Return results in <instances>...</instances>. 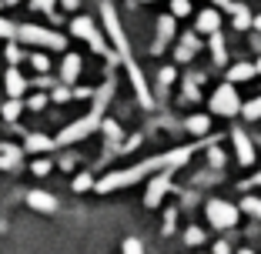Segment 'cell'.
I'll return each mask as SVG.
<instances>
[{
	"label": "cell",
	"mask_w": 261,
	"mask_h": 254,
	"mask_svg": "<svg viewBox=\"0 0 261 254\" xmlns=\"http://www.w3.org/2000/svg\"><path fill=\"white\" fill-rule=\"evenodd\" d=\"M191 154H194V147H174V151H168V154L147 157V161L134 164V167H127V171H114V174L100 177V181H97L94 187H97L100 194H108V191H117V187L138 184L141 177H151V174H158V171H177L181 164L191 161Z\"/></svg>",
	"instance_id": "cell-1"
},
{
	"label": "cell",
	"mask_w": 261,
	"mask_h": 254,
	"mask_svg": "<svg viewBox=\"0 0 261 254\" xmlns=\"http://www.w3.org/2000/svg\"><path fill=\"white\" fill-rule=\"evenodd\" d=\"M111 94H114V77H108L104 84H100V91L94 94V107H91V114H84L81 121L67 124V127L57 134V137H54V147H67V144H77V140L91 137V134L100 127V121H104V107H108Z\"/></svg>",
	"instance_id": "cell-2"
},
{
	"label": "cell",
	"mask_w": 261,
	"mask_h": 254,
	"mask_svg": "<svg viewBox=\"0 0 261 254\" xmlns=\"http://www.w3.org/2000/svg\"><path fill=\"white\" fill-rule=\"evenodd\" d=\"M100 17H104V27H108L111 40H114L117 54H121L117 61L134 64V61H130V44H127V34H124V27H121V20H117V10H114V4H111V0H104V4H100Z\"/></svg>",
	"instance_id": "cell-3"
},
{
	"label": "cell",
	"mask_w": 261,
	"mask_h": 254,
	"mask_svg": "<svg viewBox=\"0 0 261 254\" xmlns=\"http://www.w3.org/2000/svg\"><path fill=\"white\" fill-rule=\"evenodd\" d=\"M17 40L20 44H37V47H47V50H64V37L47 27H37V23H23L17 27Z\"/></svg>",
	"instance_id": "cell-4"
},
{
	"label": "cell",
	"mask_w": 261,
	"mask_h": 254,
	"mask_svg": "<svg viewBox=\"0 0 261 254\" xmlns=\"http://www.w3.org/2000/svg\"><path fill=\"white\" fill-rule=\"evenodd\" d=\"M211 110L221 117H231L241 110V100H238V91H234V84L231 80H224L221 87L215 91V97H211Z\"/></svg>",
	"instance_id": "cell-5"
},
{
	"label": "cell",
	"mask_w": 261,
	"mask_h": 254,
	"mask_svg": "<svg viewBox=\"0 0 261 254\" xmlns=\"http://www.w3.org/2000/svg\"><path fill=\"white\" fill-rule=\"evenodd\" d=\"M70 34L74 37H81V40H87V44L97 50V54H104V57H111L108 54V47H104V40H100V34H97V27H94V20L91 17H77L74 23H70ZM111 61H117V57H111Z\"/></svg>",
	"instance_id": "cell-6"
},
{
	"label": "cell",
	"mask_w": 261,
	"mask_h": 254,
	"mask_svg": "<svg viewBox=\"0 0 261 254\" xmlns=\"http://www.w3.org/2000/svg\"><path fill=\"white\" fill-rule=\"evenodd\" d=\"M207 217H211L215 228H234V224H238V208L215 197V201H207Z\"/></svg>",
	"instance_id": "cell-7"
},
{
	"label": "cell",
	"mask_w": 261,
	"mask_h": 254,
	"mask_svg": "<svg viewBox=\"0 0 261 254\" xmlns=\"http://www.w3.org/2000/svg\"><path fill=\"white\" fill-rule=\"evenodd\" d=\"M171 191V171H158V177H154L151 184H147V194H144V204L147 208H158L164 201V194Z\"/></svg>",
	"instance_id": "cell-8"
},
{
	"label": "cell",
	"mask_w": 261,
	"mask_h": 254,
	"mask_svg": "<svg viewBox=\"0 0 261 254\" xmlns=\"http://www.w3.org/2000/svg\"><path fill=\"white\" fill-rule=\"evenodd\" d=\"M231 137H234V151H238V161L245 164V167H251V164H254V144H251V137H248L245 131H234Z\"/></svg>",
	"instance_id": "cell-9"
},
{
	"label": "cell",
	"mask_w": 261,
	"mask_h": 254,
	"mask_svg": "<svg viewBox=\"0 0 261 254\" xmlns=\"http://www.w3.org/2000/svg\"><path fill=\"white\" fill-rule=\"evenodd\" d=\"M27 204H31L34 211H44V214H54L57 211V197L47 191H27Z\"/></svg>",
	"instance_id": "cell-10"
},
{
	"label": "cell",
	"mask_w": 261,
	"mask_h": 254,
	"mask_svg": "<svg viewBox=\"0 0 261 254\" xmlns=\"http://www.w3.org/2000/svg\"><path fill=\"white\" fill-rule=\"evenodd\" d=\"M174 20H177V17H171V14L158 20V40H154V54H161V50H164V44H168V40L174 37V31H177V27H174Z\"/></svg>",
	"instance_id": "cell-11"
},
{
	"label": "cell",
	"mask_w": 261,
	"mask_h": 254,
	"mask_svg": "<svg viewBox=\"0 0 261 254\" xmlns=\"http://www.w3.org/2000/svg\"><path fill=\"white\" fill-rule=\"evenodd\" d=\"M81 77V54H67L61 64V84H74Z\"/></svg>",
	"instance_id": "cell-12"
},
{
	"label": "cell",
	"mask_w": 261,
	"mask_h": 254,
	"mask_svg": "<svg viewBox=\"0 0 261 254\" xmlns=\"http://www.w3.org/2000/svg\"><path fill=\"white\" fill-rule=\"evenodd\" d=\"M194 23H198L201 34H215V31H221V14L218 10H201Z\"/></svg>",
	"instance_id": "cell-13"
},
{
	"label": "cell",
	"mask_w": 261,
	"mask_h": 254,
	"mask_svg": "<svg viewBox=\"0 0 261 254\" xmlns=\"http://www.w3.org/2000/svg\"><path fill=\"white\" fill-rule=\"evenodd\" d=\"M4 87H7V97H20V94L27 91V80L20 77V70H17V67H10L7 77H4Z\"/></svg>",
	"instance_id": "cell-14"
},
{
	"label": "cell",
	"mask_w": 261,
	"mask_h": 254,
	"mask_svg": "<svg viewBox=\"0 0 261 254\" xmlns=\"http://www.w3.org/2000/svg\"><path fill=\"white\" fill-rule=\"evenodd\" d=\"M23 147H27L31 154H44V151H54V137H44V134H27Z\"/></svg>",
	"instance_id": "cell-15"
},
{
	"label": "cell",
	"mask_w": 261,
	"mask_h": 254,
	"mask_svg": "<svg viewBox=\"0 0 261 254\" xmlns=\"http://www.w3.org/2000/svg\"><path fill=\"white\" fill-rule=\"evenodd\" d=\"M0 167L4 171H17L20 167V147H14V144L4 147V151H0Z\"/></svg>",
	"instance_id": "cell-16"
},
{
	"label": "cell",
	"mask_w": 261,
	"mask_h": 254,
	"mask_svg": "<svg viewBox=\"0 0 261 254\" xmlns=\"http://www.w3.org/2000/svg\"><path fill=\"white\" fill-rule=\"evenodd\" d=\"M254 77V64H234L228 70V80L231 84H241V80H251Z\"/></svg>",
	"instance_id": "cell-17"
},
{
	"label": "cell",
	"mask_w": 261,
	"mask_h": 254,
	"mask_svg": "<svg viewBox=\"0 0 261 254\" xmlns=\"http://www.w3.org/2000/svg\"><path fill=\"white\" fill-rule=\"evenodd\" d=\"M20 110H23V104H20V97H10L7 104H4V107H0V114L7 117V121H17V117H20Z\"/></svg>",
	"instance_id": "cell-18"
},
{
	"label": "cell",
	"mask_w": 261,
	"mask_h": 254,
	"mask_svg": "<svg viewBox=\"0 0 261 254\" xmlns=\"http://www.w3.org/2000/svg\"><path fill=\"white\" fill-rule=\"evenodd\" d=\"M231 14H234V23H238L241 31H245V27H251V14H248L241 4H231Z\"/></svg>",
	"instance_id": "cell-19"
},
{
	"label": "cell",
	"mask_w": 261,
	"mask_h": 254,
	"mask_svg": "<svg viewBox=\"0 0 261 254\" xmlns=\"http://www.w3.org/2000/svg\"><path fill=\"white\" fill-rule=\"evenodd\" d=\"M211 50H215V61L218 64H224V61H228V57H224V40H221V34H211Z\"/></svg>",
	"instance_id": "cell-20"
},
{
	"label": "cell",
	"mask_w": 261,
	"mask_h": 254,
	"mask_svg": "<svg viewBox=\"0 0 261 254\" xmlns=\"http://www.w3.org/2000/svg\"><path fill=\"white\" fill-rule=\"evenodd\" d=\"M4 57H7V61H10V67H17V64H20V61H27V54H23V50H20V47H17V44H10L7 50H4Z\"/></svg>",
	"instance_id": "cell-21"
},
{
	"label": "cell",
	"mask_w": 261,
	"mask_h": 254,
	"mask_svg": "<svg viewBox=\"0 0 261 254\" xmlns=\"http://www.w3.org/2000/svg\"><path fill=\"white\" fill-rule=\"evenodd\" d=\"M207 127H211V124H207V117H191V121H188V131L191 134H207Z\"/></svg>",
	"instance_id": "cell-22"
},
{
	"label": "cell",
	"mask_w": 261,
	"mask_h": 254,
	"mask_svg": "<svg viewBox=\"0 0 261 254\" xmlns=\"http://www.w3.org/2000/svg\"><path fill=\"white\" fill-rule=\"evenodd\" d=\"M191 14V0H171V17H188Z\"/></svg>",
	"instance_id": "cell-23"
},
{
	"label": "cell",
	"mask_w": 261,
	"mask_h": 254,
	"mask_svg": "<svg viewBox=\"0 0 261 254\" xmlns=\"http://www.w3.org/2000/svg\"><path fill=\"white\" fill-rule=\"evenodd\" d=\"M100 127H104V134H108L111 144H117V140H121V127H117L114 121H100Z\"/></svg>",
	"instance_id": "cell-24"
},
{
	"label": "cell",
	"mask_w": 261,
	"mask_h": 254,
	"mask_svg": "<svg viewBox=\"0 0 261 254\" xmlns=\"http://www.w3.org/2000/svg\"><path fill=\"white\" fill-rule=\"evenodd\" d=\"M241 114H245L248 121H258V117H261V97L251 100V104H245V107H241Z\"/></svg>",
	"instance_id": "cell-25"
},
{
	"label": "cell",
	"mask_w": 261,
	"mask_h": 254,
	"mask_svg": "<svg viewBox=\"0 0 261 254\" xmlns=\"http://www.w3.org/2000/svg\"><path fill=\"white\" fill-rule=\"evenodd\" d=\"M198 47V40L194 37H185V44H181V50H177V61H191V50Z\"/></svg>",
	"instance_id": "cell-26"
},
{
	"label": "cell",
	"mask_w": 261,
	"mask_h": 254,
	"mask_svg": "<svg viewBox=\"0 0 261 254\" xmlns=\"http://www.w3.org/2000/svg\"><path fill=\"white\" fill-rule=\"evenodd\" d=\"M91 187H94V177H91V174H81V177H74V191H77V194L91 191Z\"/></svg>",
	"instance_id": "cell-27"
},
{
	"label": "cell",
	"mask_w": 261,
	"mask_h": 254,
	"mask_svg": "<svg viewBox=\"0 0 261 254\" xmlns=\"http://www.w3.org/2000/svg\"><path fill=\"white\" fill-rule=\"evenodd\" d=\"M121 251H124V254H144V244H141L138 238H127V241L121 244Z\"/></svg>",
	"instance_id": "cell-28"
},
{
	"label": "cell",
	"mask_w": 261,
	"mask_h": 254,
	"mask_svg": "<svg viewBox=\"0 0 261 254\" xmlns=\"http://www.w3.org/2000/svg\"><path fill=\"white\" fill-rule=\"evenodd\" d=\"M0 37H4V40H14L17 37V23H10V20H4V17H0Z\"/></svg>",
	"instance_id": "cell-29"
},
{
	"label": "cell",
	"mask_w": 261,
	"mask_h": 254,
	"mask_svg": "<svg viewBox=\"0 0 261 254\" xmlns=\"http://www.w3.org/2000/svg\"><path fill=\"white\" fill-rule=\"evenodd\" d=\"M31 64H34V70H37V74H47V70H50V61H47L44 54H31Z\"/></svg>",
	"instance_id": "cell-30"
},
{
	"label": "cell",
	"mask_w": 261,
	"mask_h": 254,
	"mask_svg": "<svg viewBox=\"0 0 261 254\" xmlns=\"http://www.w3.org/2000/svg\"><path fill=\"white\" fill-rule=\"evenodd\" d=\"M241 208H245L248 214H254V217L261 221V201H258V197H245V204H241Z\"/></svg>",
	"instance_id": "cell-31"
},
{
	"label": "cell",
	"mask_w": 261,
	"mask_h": 254,
	"mask_svg": "<svg viewBox=\"0 0 261 254\" xmlns=\"http://www.w3.org/2000/svg\"><path fill=\"white\" fill-rule=\"evenodd\" d=\"M31 171H34V174H37V177H44L47 171H50V161H47V157H37V161L31 164Z\"/></svg>",
	"instance_id": "cell-32"
},
{
	"label": "cell",
	"mask_w": 261,
	"mask_h": 254,
	"mask_svg": "<svg viewBox=\"0 0 261 254\" xmlns=\"http://www.w3.org/2000/svg\"><path fill=\"white\" fill-rule=\"evenodd\" d=\"M188 244H204V231H201V228H188Z\"/></svg>",
	"instance_id": "cell-33"
},
{
	"label": "cell",
	"mask_w": 261,
	"mask_h": 254,
	"mask_svg": "<svg viewBox=\"0 0 261 254\" xmlns=\"http://www.w3.org/2000/svg\"><path fill=\"white\" fill-rule=\"evenodd\" d=\"M54 4H57V0H31V7L44 10V14H54Z\"/></svg>",
	"instance_id": "cell-34"
},
{
	"label": "cell",
	"mask_w": 261,
	"mask_h": 254,
	"mask_svg": "<svg viewBox=\"0 0 261 254\" xmlns=\"http://www.w3.org/2000/svg\"><path fill=\"white\" fill-rule=\"evenodd\" d=\"M207 161H211V167H221V164H224V154H221V151L215 147V151L207 154Z\"/></svg>",
	"instance_id": "cell-35"
},
{
	"label": "cell",
	"mask_w": 261,
	"mask_h": 254,
	"mask_svg": "<svg viewBox=\"0 0 261 254\" xmlns=\"http://www.w3.org/2000/svg\"><path fill=\"white\" fill-rule=\"evenodd\" d=\"M44 104H47V97H44V94H37V97H31V100H27V107H31V110H40Z\"/></svg>",
	"instance_id": "cell-36"
},
{
	"label": "cell",
	"mask_w": 261,
	"mask_h": 254,
	"mask_svg": "<svg viewBox=\"0 0 261 254\" xmlns=\"http://www.w3.org/2000/svg\"><path fill=\"white\" fill-rule=\"evenodd\" d=\"M171 80H174V67H164L161 70V87H171Z\"/></svg>",
	"instance_id": "cell-37"
},
{
	"label": "cell",
	"mask_w": 261,
	"mask_h": 254,
	"mask_svg": "<svg viewBox=\"0 0 261 254\" xmlns=\"http://www.w3.org/2000/svg\"><path fill=\"white\" fill-rule=\"evenodd\" d=\"M67 97H70V87H54V100L57 104H64Z\"/></svg>",
	"instance_id": "cell-38"
},
{
	"label": "cell",
	"mask_w": 261,
	"mask_h": 254,
	"mask_svg": "<svg viewBox=\"0 0 261 254\" xmlns=\"http://www.w3.org/2000/svg\"><path fill=\"white\" fill-rule=\"evenodd\" d=\"M34 84H37V87H50V84H54V80L47 77V74H40V77H37V80H34Z\"/></svg>",
	"instance_id": "cell-39"
},
{
	"label": "cell",
	"mask_w": 261,
	"mask_h": 254,
	"mask_svg": "<svg viewBox=\"0 0 261 254\" xmlns=\"http://www.w3.org/2000/svg\"><path fill=\"white\" fill-rule=\"evenodd\" d=\"M61 4H64V10H77L81 7V0H61Z\"/></svg>",
	"instance_id": "cell-40"
},
{
	"label": "cell",
	"mask_w": 261,
	"mask_h": 254,
	"mask_svg": "<svg viewBox=\"0 0 261 254\" xmlns=\"http://www.w3.org/2000/svg\"><path fill=\"white\" fill-rule=\"evenodd\" d=\"M228 251H231V247L224 244V241H221V244H215V254H228Z\"/></svg>",
	"instance_id": "cell-41"
},
{
	"label": "cell",
	"mask_w": 261,
	"mask_h": 254,
	"mask_svg": "<svg viewBox=\"0 0 261 254\" xmlns=\"http://www.w3.org/2000/svg\"><path fill=\"white\" fill-rule=\"evenodd\" d=\"M218 7H224V10H231V0H215Z\"/></svg>",
	"instance_id": "cell-42"
},
{
	"label": "cell",
	"mask_w": 261,
	"mask_h": 254,
	"mask_svg": "<svg viewBox=\"0 0 261 254\" xmlns=\"http://www.w3.org/2000/svg\"><path fill=\"white\" fill-rule=\"evenodd\" d=\"M251 27H254V31H261V17H251Z\"/></svg>",
	"instance_id": "cell-43"
},
{
	"label": "cell",
	"mask_w": 261,
	"mask_h": 254,
	"mask_svg": "<svg viewBox=\"0 0 261 254\" xmlns=\"http://www.w3.org/2000/svg\"><path fill=\"white\" fill-rule=\"evenodd\" d=\"M254 74H261V61H258V64H254Z\"/></svg>",
	"instance_id": "cell-44"
},
{
	"label": "cell",
	"mask_w": 261,
	"mask_h": 254,
	"mask_svg": "<svg viewBox=\"0 0 261 254\" xmlns=\"http://www.w3.org/2000/svg\"><path fill=\"white\" fill-rule=\"evenodd\" d=\"M4 4H20V0H4Z\"/></svg>",
	"instance_id": "cell-45"
},
{
	"label": "cell",
	"mask_w": 261,
	"mask_h": 254,
	"mask_svg": "<svg viewBox=\"0 0 261 254\" xmlns=\"http://www.w3.org/2000/svg\"><path fill=\"white\" fill-rule=\"evenodd\" d=\"M4 228H7V224H4V221H0V231H4Z\"/></svg>",
	"instance_id": "cell-46"
},
{
	"label": "cell",
	"mask_w": 261,
	"mask_h": 254,
	"mask_svg": "<svg viewBox=\"0 0 261 254\" xmlns=\"http://www.w3.org/2000/svg\"><path fill=\"white\" fill-rule=\"evenodd\" d=\"M241 254H254V251H241Z\"/></svg>",
	"instance_id": "cell-47"
},
{
	"label": "cell",
	"mask_w": 261,
	"mask_h": 254,
	"mask_svg": "<svg viewBox=\"0 0 261 254\" xmlns=\"http://www.w3.org/2000/svg\"><path fill=\"white\" fill-rule=\"evenodd\" d=\"M258 184H261V174H258Z\"/></svg>",
	"instance_id": "cell-48"
},
{
	"label": "cell",
	"mask_w": 261,
	"mask_h": 254,
	"mask_svg": "<svg viewBox=\"0 0 261 254\" xmlns=\"http://www.w3.org/2000/svg\"><path fill=\"white\" fill-rule=\"evenodd\" d=\"M0 7H4V0H0Z\"/></svg>",
	"instance_id": "cell-49"
}]
</instances>
